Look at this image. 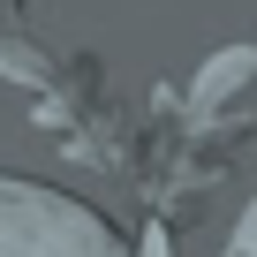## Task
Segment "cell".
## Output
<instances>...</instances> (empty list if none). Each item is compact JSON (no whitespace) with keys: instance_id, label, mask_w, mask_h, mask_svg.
<instances>
[{"instance_id":"1","label":"cell","mask_w":257,"mask_h":257,"mask_svg":"<svg viewBox=\"0 0 257 257\" xmlns=\"http://www.w3.org/2000/svg\"><path fill=\"white\" fill-rule=\"evenodd\" d=\"M249 68H257V46H234L227 61H212V68H204V83H197V91H204V98H212V91H234Z\"/></svg>"},{"instance_id":"2","label":"cell","mask_w":257,"mask_h":257,"mask_svg":"<svg viewBox=\"0 0 257 257\" xmlns=\"http://www.w3.org/2000/svg\"><path fill=\"white\" fill-rule=\"evenodd\" d=\"M144 257H174V242H167V234L152 227V234H144Z\"/></svg>"}]
</instances>
